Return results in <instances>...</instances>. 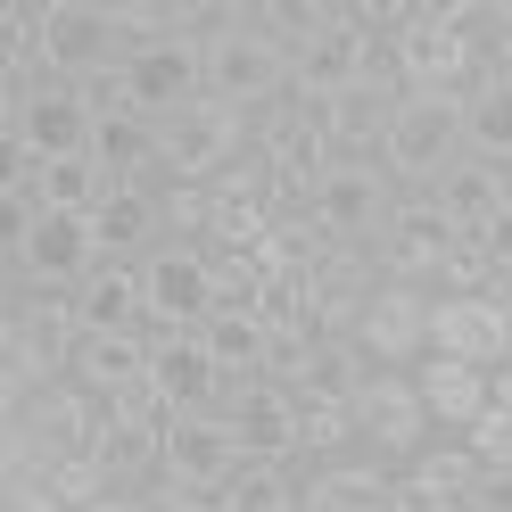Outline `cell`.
I'll list each match as a JSON object with an SVG mask.
<instances>
[{"label":"cell","mask_w":512,"mask_h":512,"mask_svg":"<svg viewBox=\"0 0 512 512\" xmlns=\"http://www.w3.org/2000/svg\"><path fill=\"white\" fill-rule=\"evenodd\" d=\"M0 265H9V290H67L75 298L83 281L108 265L100 256V223L91 215H42V232L17 256H0Z\"/></svg>","instance_id":"6"},{"label":"cell","mask_w":512,"mask_h":512,"mask_svg":"<svg viewBox=\"0 0 512 512\" xmlns=\"http://www.w3.org/2000/svg\"><path fill=\"white\" fill-rule=\"evenodd\" d=\"M479 248H488V265H496V273H512V207L488 223V232H479Z\"/></svg>","instance_id":"33"},{"label":"cell","mask_w":512,"mask_h":512,"mask_svg":"<svg viewBox=\"0 0 512 512\" xmlns=\"http://www.w3.org/2000/svg\"><path fill=\"white\" fill-rule=\"evenodd\" d=\"M199 347L215 356V372L232 380V389H248V380H265V356H273V323L256 306H215Z\"/></svg>","instance_id":"21"},{"label":"cell","mask_w":512,"mask_h":512,"mask_svg":"<svg viewBox=\"0 0 512 512\" xmlns=\"http://www.w3.org/2000/svg\"><path fill=\"white\" fill-rule=\"evenodd\" d=\"M488 389H496V405L512 413V364H504V372H488Z\"/></svg>","instance_id":"35"},{"label":"cell","mask_w":512,"mask_h":512,"mask_svg":"<svg viewBox=\"0 0 512 512\" xmlns=\"http://www.w3.org/2000/svg\"><path fill=\"white\" fill-rule=\"evenodd\" d=\"M67 380H83V389L100 397V405H108V397H124L133 380H149V331H133V339H83Z\"/></svg>","instance_id":"24"},{"label":"cell","mask_w":512,"mask_h":512,"mask_svg":"<svg viewBox=\"0 0 512 512\" xmlns=\"http://www.w3.org/2000/svg\"><path fill=\"white\" fill-rule=\"evenodd\" d=\"M488 306H504V314H512V273H496V281H488Z\"/></svg>","instance_id":"36"},{"label":"cell","mask_w":512,"mask_h":512,"mask_svg":"<svg viewBox=\"0 0 512 512\" xmlns=\"http://www.w3.org/2000/svg\"><path fill=\"white\" fill-rule=\"evenodd\" d=\"M149 298V339H199L215 314V256L207 248H157L141 265Z\"/></svg>","instance_id":"5"},{"label":"cell","mask_w":512,"mask_h":512,"mask_svg":"<svg viewBox=\"0 0 512 512\" xmlns=\"http://www.w3.org/2000/svg\"><path fill=\"white\" fill-rule=\"evenodd\" d=\"M455 223L438 215L430 190H405L397 215H389V232H380V281H422V290H438V273H446V256H455Z\"/></svg>","instance_id":"10"},{"label":"cell","mask_w":512,"mask_h":512,"mask_svg":"<svg viewBox=\"0 0 512 512\" xmlns=\"http://www.w3.org/2000/svg\"><path fill=\"white\" fill-rule=\"evenodd\" d=\"M430 199H438V215L455 223V232H488V223L512 207V182H504V166H488V157H455V166L430 182Z\"/></svg>","instance_id":"19"},{"label":"cell","mask_w":512,"mask_h":512,"mask_svg":"<svg viewBox=\"0 0 512 512\" xmlns=\"http://www.w3.org/2000/svg\"><path fill=\"white\" fill-rule=\"evenodd\" d=\"M207 100L240 108V116L290 100V50H273L256 25H248V34H232V42H215V50H207Z\"/></svg>","instance_id":"13"},{"label":"cell","mask_w":512,"mask_h":512,"mask_svg":"<svg viewBox=\"0 0 512 512\" xmlns=\"http://www.w3.org/2000/svg\"><path fill=\"white\" fill-rule=\"evenodd\" d=\"M223 512H306L298 463H240V479L223 488Z\"/></svg>","instance_id":"26"},{"label":"cell","mask_w":512,"mask_h":512,"mask_svg":"<svg viewBox=\"0 0 512 512\" xmlns=\"http://www.w3.org/2000/svg\"><path fill=\"white\" fill-rule=\"evenodd\" d=\"M149 380H157V397H166V413H223L240 397L199 339H149Z\"/></svg>","instance_id":"16"},{"label":"cell","mask_w":512,"mask_h":512,"mask_svg":"<svg viewBox=\"0 0 512 512\" xmlns=\"http://www.w3.org/2000/svg\"><path fill=\"white\" fill-rule=\"evenodd\" d=\"M240 479V438L223 413H174L166 422V471H157V488L174 496H223Z\"/></svg>","instance_id":"9"},{"label":"cell","mask_w":512,"mask_h":512,"mask_svg":"<svg viewBox=\"0 0 512 512\" xmlns=\"http://www.w3.org/2000/svg\"><path fill=\"white\" fill-rule=\"evenodd\" d=\"M372 356L356 339H314V372H306V397H323V405H356L372 389Z\"/></svg>","instance_id":"25"},{"label":"cell","mask_w":512,"mask_h":512,"mask_svg":"<svg viewBox=\"0 0 512 512\" xmlns=\"http://www.w3.org/2000/svg\"><path fill=\"white\" fill-rule=\"evenodd\" d=\"M430 306H438V290H422V281H380L364 323H356V347L380 372H422L430 364Z\"/></svg>","instance_id":"8"},{"label":"cell","mask_w":512,"mask_h":512,"mask_svg":"<svg viewBox=\"0 0 512 512\" xmlns=\"http://www.w3.org/2000/svg\"><path fill=\"white\" fill-rule=\"evenodd\" d=\"M463 149L488 166H512V75H479L463 91Z\"/></svg>","instance_id":"23"},{"label":"cell","mask_w":512,"mask_h":512,"mask_svg":"<svg viewBox=\"0 0 512 512\" xmlns=\"http://www.w3.org/2000/svg\"><path fill=\"white\" fill-rule=\"evenodd\" d=\"M504 182H512V166H504Z\"/></svg>","instance_id":"37"},{"label":"cell","mask_w":512,"mask_h":512,"mask_svg":"<svg viewBox=\"0 0 512 512\" xmlns=\"http://www.w3.org/2000/svg\"><path fill=\"white\" fill-rule=\"evenodd\" d=\"M124 75H133V108H141L149 124H174L182 108H199V100H207V50H199V42H182V34L141 42L133 58H124Z\"/></svg>","instance_id":"12"},{"label":"cell","mask_w":512,"mask_h":512,"mask_svg":"<svg viewBox=\"0 0 512 512\" xmlns=\"http://www.w3.org/2000/svg\"><path fill=\"white\" fill-rule=\"evenodd\" d=\"M413 389H422V405H430V422H438V430H471L479 413L496 405L488 372H471V364H446V356H430L422 372H413Z\"/></svg>","instance_id":"22"},{"label":"cell","mask_w":512,"mask_h":512,"mask_svg":"<svg viewBox=\"0 0 512 512\" xmlns=\"http://www.w3.org/2000/svg\"><path fill=\"white\" fill-rule=\"evenodd\" d=\"M124 58H133V42H124L108 0H50V17H42V75L91 83V75L124 67Z\"/></svg>","instance_id":"4"},{"label":"cell","mask_w":512,"mask_h":512,"mask_svg":"<svg viewBox=\"0 0 512 512\" xmlns=\"http://www.w3.org/2000/svg\"><path fill=\"white\" fill-rule=\"evenodd\" d=\"M91 512H157V488H149V496H100Z\"/></svg>","instance_id":"34"},{"label":"cell","mask_w":512,"mask_h":512,"mask_svg":"<svg viewBox=\"0 0 512 512\" xmlns=\"http://www.w3.org/2000/svg\"><path fill=\"white\" fill-rule=\"evenodd\" d=\"M405 479H422V488H438V496H471L479 488V455L471 446H422V455L405 463Z\"/></svg>","instance_id":"27"},{"label":"cell","mask_w":512,"mask_h":512,"mask_svg":"<svg viewBox=\"0 0 512 512\" xmlns=\"http://www.w3.org/2000/svg\"><path fill=\"white\" fill-rule=\"evenodd\" d=\"M397 174L389 166H331L323 174V190L306 199V215L323 223V240L331 248H380V232H389V215H397Z\"/></svg>","instance_id":"3"},{"label":"cell","mask_w":512,"mask_h":512,"mask_svg":"<svg viewBox=\"0 0 512 512\" xmlns=\"http://www.w3.org/2000/svg\"><path fill=\"white\" fill-rule=\"evenodd\" d=\"M471 512H512V471H479V488L463 496Z\"/></svg>","instance_id":"32"},{"label":"cell","mask_w":512,"mask_h":512,"mask_svg":"<svg viewBox=\"0 0 512 512\" xmlns=\"http://www.w3.org/2000/svg\"><path fill=\"white\" fill-rule=\"evenodd\" d=\"M397 504V471L372 455H331L306 471V512H389Z\"/></svg>","instance_id":"17"},{"label":"cell","mask_w":512,"mask_h":512,"mask_svg":"<svg viewBox=\"0 0 512 512\" xmlns=\"http://www.w3.org/2000/svg\"><path fill=\"white\" fill-rule=\"evenodd\" d=\"M75 323H83V339H133V331H149L141 265H100L75 290Z\"/></svg>","instance_id":"18"},{"label":"cell","mask_w":512,"mask_h":512,"mask_svg":"<svg viewBox=\"0 0 512 512\" xmlns=\"http://www.w3.org/2000/svg\"><path fill=\"white\" fill-rule=\"evenodd\" d=\"M455 157H471L463 149V91H405L397 124H389V149H380L397 190H430Z\"/></svg>","instance_id":"2"},{"label":"cell","mask_w":512,"mask_h":512,"mask_svg":"<svg viewBox=\"0 0 512 512\" xmlns=\"http://www.w3.org/2000/svg\"><path fill=\"white\" fill-rule=\"evenodd\" d=\"M91 223H100L108 265H149V256L166 248V199H149V190H108Z\"/></svg>","instance_id":"20"},{"label":"cell","mask_w":512,"mask_h":512,"mask_svg":"<svg viewBox=\"0 0 512 512\" xmlns=\"http://www.w3.org/2000/svg\"><path fill=\"white\" fill-rule=\"evenodd\" d=\"M389 512H471V504H463V496H438V488H422V479L397 471V504H389Z\"/></svg>","instance_id":"31"},{"label":"cell","mask_w":512,"mask_h":512,"mask_svg":"<svg viewBox=\"0 0 512 512\" xmlns=\"http://www.w3.org/2000/svg\"><path fill=\"white\" fill-rule=\"evenodd\" d=\"M463 446L479 455V471H512V413H504V405H488V413H479V422L463 430Z\"/></svg>","instance_id":"30"},{"label":"cell","mask_w":512,"mask_h":512,"mask_svg":"<svg viewBox=\"0 0 512 512\" xmlns=\"http://www.w3.org/2000/svg\"><path fill=\"white\" fill-rule=\"evenodd\" d=\"M430 405L422 389H413V372H372V389L356 397V438H364V455L372 463H413L430 446Z\"/></svg>","instance_id":"11"},{"label":"cell","mask_w":512,"mask_h":512,"mask_svg":"<svg viewBox=\"0 0 512 512\" xmlns=\"http://www.w3.org/2000/svg\"><path fill=\"white\" fill-rule=\"evenodd\" d=\"M108 405L83 389V380H58L42 389L25 413H9V430H0V471L9 479H50L67 455H91V438H100Z\"/></svg>","instance_id":"1"},{"label":"cell","mask_w":512,"mask_h":512,"mask_svg":"<svg viewBox=\"0 0 512 512\" xmlns=\"http://www.w3.org/2000/svg\"><path fill=\"white\" fill-rule=\"evenodd\" d=\"M157 149H166L174 182H223L248 157V116L223 108V100H199V108H182L174 124H157Z\"/></svg>","instance_id":"7"},{"label":"cell","mask_w":512,"mask_h":512,"mask_svg":"<svg viewBox=\"0 0 512 512\" xmlns=\"http://www.w3.org/2000/svg\"><path fill=\"white\" fill-rule=\"evenodd\" d=\"M42 488H50L58 504H67V512H91V504L108 496V479H100V463H91V455H67V463H58V471L42 479Z\"/></svg>","instance_id":"29"},{"label":"cell","mask_w":512,"mask_h":512,"mask_svg":"<svg viewBox=\"0 0 512 512\" xmlns=\"http://www.w3.org/2000/svg\"><path fill=\"white\" fill-rule=\"evenodd\" d=\"M223 422L240 438V463H298L306 455V397L273 389V380H248V389L223 405Z\"/></svg>","instance_id":"14"},{"label":"cell","mask_w":512,"mask_h":512,"mask_svg":"<svg viewBox=\"0 0 512 512\" xmlns=\"http://www.w3.org/2000/svg\"><path fill=\"white\" fill-rule=\"evenodd\" d=\"M347 446H364V438H356V405H323V397H306V455H314V463H331V455H347Z\"/></svg>","instance_id":"28"},{"label":"cell","mask_w":512,"mask_h":512,"mask_svg":"<svg viewBox=\"0 0 512 512\" xmlns=\"http://www.w3.org/2000/svg\"><path fill=\"white\" fill-rule=\"evenodd\" d=\"M430 356L471 364V372H504L512 364V314L488 298H438L430 306Z\"/></svg>","instance_id":"15"}]
</instances>
